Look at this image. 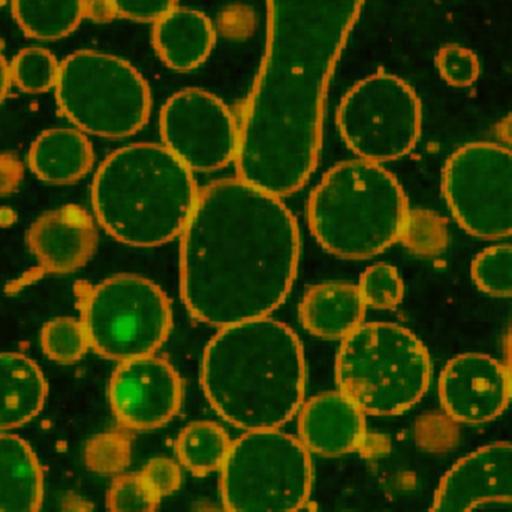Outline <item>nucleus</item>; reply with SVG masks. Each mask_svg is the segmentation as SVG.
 Segmentation results:
<instances>
[{
	"instance_id": "obj_1",
	"label": "nucleus",
	"mask_w": 512,
	"mask_h": 512,
	"mask_svg": "<svg viewBox=\"0 0 512 512\" xmlns=\"http://www.w3.org/2000/svg\"><path fill=\"white\" fill-rule=\"evenodd\" d=\"M364 0H267V42L240 123L237 177L283 198L318 167L331 75Z\"/></svg>"
},
{
	"instance_id": "obj_2",
	"label": "nucleus",
	"mask_w": 512,
	"mask_h": 512,
	"mask_svg": "<svg viewBox=\"0 0 512 512\" xmlns=\"http://www.w3.org/2000/svg\"><path fill=\"white\" fill-rule=\"evenodd\" d=\"M300 261V230L282 198L239 179L200 189L180 236V294L213 327L270 316Z\"/></svg>"
},
{
	"instance_id": "obj_3",
	"label": "nucleus",
	"mask_w": 512,
	"mask_h": 512,
	"mask_svg": "<svg viewBox=\"0 0 512 512\" xmlns=\"http://www.w3.org/2000/svg\"><path fill=\"white\" fill-rule=\"evenodd\" d=\"M201 385L216 414L237 429H280L304 403L303 346L270 316L219 328L204 351Z\"/></svg>"
},
{
	"instance_id": "obj_4",
	"label": "nucleus",
	"mask_w": 512,
	"mask_h": 512,
	"mask_svg": "<svg viewBox=\"0 0 512 512\" xmlns=\"http://www.w3.org/2000/svg\"><path fill=\"white\" fill-rule=\"evenodd\" d=\"M200 189L194 173L164 144H129L96 171L92 206L101 227L132 248H156L182 236Z\"/></svg>"
},
{
	"instance_id": "obj_5",
	"label": "nucleus",
	"mask_w": 512,
	"mask_h": 512,
	"mask_svg": "<svg viewBox=\"0 0 512 512\" xmlns=\"http://www.w3.org/2000/svg\"><path fill=\"white\" fill-rule=\"evenodd\" d=\"M396 177L355 159L331 168L310 194L307 221L316 242L343 259H369L399 242L409 213Z\"/></svg>"
},
{
	"instance_id": "obj_6",
	"label": "nucleus",
	"mask_w": 512,
	"mask_h": 512,
	"mask_svg": "<svg viewBox=\"0 0 512 512\" xmlns=\"http://www.w3.org/2000/svg\"><path fill=\"white\" fill-rule=\"evenodd\" d=\"M432 363L415 334L391 322H367L340 343L337 388L366 415L393 417L429 390Z\"/></svg>"
},
{
	"instance_id": "obj_7",
	"label": "nucleus",
	"mask_w": 512,
	"mask_h": 512,
	"mask_svg": "<svg viewBox=\"0 0 512 512\" xmlns=\"http://www.w3.org/2000/svg\"><path fill=\"white\" fill-rule=\"evenodd\" d=\"M54 90L63 116L86 134L117 140L137 134L149 122V86L120 57L75 51L60 62Z\"/></svg>"
},
{
	"instance_id": "obj_8",
	"label": "nucleus",
	"mask_w": 512,
	"mask_h": 512,
	"mask_svg": "<svg viewBox=\"0 0 512 512\" xmlns=\"http://www.w3.org/2000/svg\"><path fill=\"white\" fill-rule=\"evenodd\" d=\"M313 486L312 457L280 429L246 432L233 441L221 469L227 512H298Z\"/></svg>"
},
{
	"instance_id": "obj_9",
	"label": "nucleus",
	"mask_w": 512,
	"mask_h": 512,
	"mask_svg": "<svg viewBox=\"0 0 512 512\" xmlns=\"http://www.w3.org/2000/svg\"><path fill=\"white\" fill-rule=\"evenodd\" d=\"M90 348L108 360L155 355L173 328L171 301L152 280L117 274L89 289L83 318Z\"/></svg>"
},
{
	"instance_id": "obj_10",
	"label": "nucleus",
	"mask_w": 512,
	"mask_h": 512,
	"mask_svg": "<svg viewBox=\"0 0 512 512\" xmlns=\"http://www.w3.org/2000/svg\"><path fill=\"white\" fill-rule=\"evenodd\" d=\"M421 122L415 90L387 72L358 81L337 110V128L348 149L375 164L409 155L420 138Z\"/></svg>"
},
{
	"instance_id": "obj_11",
	"label": "nucleus",
	"mask_w": 512,
	"mask_h": 512,
	"mask_svg": "<svg viewBox=\"0 0 512 512\" xmlns=\"http://www.w3.org/2000/svg\"><path fill=\"white\" fill-rule=\"evenodd\" d=\"M442 194L460 227L478 239L512 236V152L493 143L460 147L445 162Z\"/></svg>"
},
{
	"instance_id": "obj_12",
	"label": "nucleus",
	"mask_w": 512,
	"mask_h": 512,
	"mask_svg": "<svg viewBox=\"0 0 512 512\" xmlns=\"http://www.w3.org/2000/svg\"><path fill=\"white\" fill-rule=\"evenodd\" d=\"M159 129L162 144L192 173H210L236 162L240 125L213 93L177 92L162 107Z\"/></svg>"
},
{
	"instance_id": "obj_13",
	"label": "nucleus",
	"mask_w": 512,
	"mask_h": 512,
	"mask_svg": "<svg viewBox=\"0 0 512 512\" xmlns=\"http://www.w3.org/2000/svg\"><path fill=\"white\" fill-rule=\"evenodd\" d=\"M108 399L125 429H159L182 408V378L170 361L158 355L123 361L111 376Z\"/></svg>"
},
{
	"instance_id": "obj_14",
	"label": "nucleus",
	"mask_w": 512,
	"mask_h": 512,
	"mask_svg": "<svg viewBox=\"0 0 512 512\" xmlns=\"http://www.w3.org/2000/svg\"><path fill=\"white\" fill-rule=\"evenodd\" d=\"M427 512H512V444L462 457L442 478Z\"/></svg>"
},
{
	"instance_id": "obj_15",
	"label": "nucleus",
	"mask_w": 512,
	"mask_h": 512,
	"mask_svg": "<svg viewBox=\"0 0 512 512\" xmlns=\"http://www.w3.org/2000/svg\"><path fill=\"white\" fill-rule=\"evenodd\" d=\"M439 399L445 414L457 423L495 420L511 402L504 364L475 352L453 358L439 378Z\"/></svg>"
},
{
	"instance_id": "obj_16",
	"label": "nucleus",
	"mask_w": 512,
	"mask_h": 512,
	"mask_svg": "<svg viewBox=\"0 0 512 512\" xmlns=\"http://www.w3.org/2000/svg\"><path fill=\"white\" fill-rule=\"evenodd\" d=\"M27 245L48 273H71L95 254L98 231L86 210L63 206L33 222L27 231Z\"/></svg>"
},
{
	"instance_id": "obj_17",
	"label": "nucleus",
	"mask_w": 512,
	"mask_h": 512,
	"mask_svg": "<svg viewBox=\"0 0 512 512\" xmlns=\"http://www.w3.org/2000/svg\"><path fill=\"white\" fill-rule=\"evenodd\" d=\"M366 414L340 391L318 394L298 411V439L310 454L339 457L366 444Z\"/></svg>"
},
{
	"instance_id": "obj_18",
	"label": "nucleus",
	"mask_w": 512,
	"mask_h": 512,
	"mask_svg": "<svg viewBox=\"0 0 512 512\" xmlns=\"http://www.w3.org/2000/svg\"><path fill=\"white\" fill-rule=\"evenodd\" d=\"M153 44L168 68L192 71L209 59L216 44L215 27L203 12L174 8L156 21Z\"/></svg>"
},
{
	"instance_id": "obj_19",
	"label": "nucleus",
	"mask_w": 512,
	"mask_h": 512,
	"mask_svg": "<svg viewBox=\"0 0 512 512\" xmlns=\"http://www.w3.org/2000/svg\"><path fill=\"white\" fill-rule=\"evenodd\" d=\"M366 309L357 285L328 282L313 286L304 294L298 316L313 336L343 340L364 324Z\"/></svg>"
},
{
	"instance_id": "obj_20",
	"label": "nucleus",
	"mask_w": 512,
	"mask_h": 512,
	"mask_svg": "<svg viewBox=\"0 0 512 512\" xmlns=\"http://www.w3.org/2000/svg\"><path fill=\"white\" fill-rule=\"evenodd\" d=\"M95 162L89 138L80 129H48L29 150V167L42 182L71 185L83 179Z\"/></svg>"
},
{
	"instance_id": "obj_21",
	"label": "nucleus",
	"mask_w": 512,
	"mask_h": 512,
	"mask_svg": "<svg viewBox=\"0 0 512 512\" xmlns=\"http://www.w3.org/2000/svg\"><path fill=\"white\" fill-rule=\"evenodd\" d=\"M47 393V381L35 361L17 352L0 354V432L38 417Z\"/></svg>"
},
{
	"instance_id": "obj_22",
	"label": "nucleus",
	"mask_w": 512,
	"mask_h": 512,
	"mask_svg": "<svg viewBox=\"0 0 512 512\" xmlns=\"http://www.w3.org/2000/svg\"><path fill=\"white\" fill-rule=\"evenodd\" d=\"M44 474L32 447L17 435H0V512H39Z\"/></svg>"
},
{
	"instance_id": "obj_23",
	"label": "nucleus",
	"mask_w": 512,
	"mask_h": 512,
	"mask_svg": "<svg viewBox=\"0 0 512 512\" xmlns=\"http://www.w3.org/2000/svg\"><path fill=\"white\" fill-rule=\"evenodd\" d=\"M89 0H11L12 15L29 38L54 41L77 29Z\"/></svg>"
},
{
	"instance_id": "obj_24",
	"label": "nucleus",
	"mask_w": 512,
	"mask_h": 512,
	"mask_svg": "<svg viewBox=\"0 0 512 512\" xmlns=\"http://www.w3.org/2000/svg\"><path fill=\"white\" fill-rule=\"evenodd\" d=\"M231 441L224 427L213 421H194L180 432L176 454L180 465L197 477L221 471L230 453Z\"/></svg>"
},
{
	"instance_id": "obj_25",
	"label": "nucleus",
	"mask_w": 512,
	"mask_h": 512,
	"mask_svg": "<svg viewBox=\"0 0 512 512\" xmlns=\"http://www.w3.org/2000/svg\"><path fill=\"white\" fill-rule=\"evenodd\" d=\"M11 81L26 93H44L54 89L60 63L51 51L29 47L21 50L9 65Z\"/></svg>"
},
{
	"instance_id": "obj_26",
	"label": "nucleus",
	"mask_w": 512,
	"mask_h": 512,
	"mask_svg": "<svg viewBox=\"0 0 512 512\" xmlns=\"http://www.w3.org/2000/svg\"><path fill=\"white\" fill-rule=\"evenodd\" d=\"M41 346L50 360L72 364L83 358L90 343L81 319L57 318L42 328Z\"/></svg>"
},
{
	"instance_id": "obj_27",
	"label": "nucleus",
	"mask_w": 512,
	"mask_h": 512,
	"mask_svg": "<svg viewBox=\"0 0 512 512\" xmlns=\"http://www.w3.org/2000/svg\"><path fill=\"white\" fill-rule=\"evenodd\" d=\"M399 242L417 255L441 254L448 243L447 222L427 210H409Z\"/></svg>"
},
{
	"instance_id": "obj_28",
	"label": "nucleus",
	"mask_w": 512,
	"mask_h": 512,
	"mask_svg": "<svg viewBox=\"0 0 512 512\" xmlns=\"http://www.w3.org/2000/svg\"><path fill=\"white\" fill-rule=\"evenodd\" d=\"M475 285L493 297H512V246L484 249L472 262Z\"/></svg>"
},
{
	"instance_id": "obj_29",
	"label": "nucleus",
	"mask_w": 512,
	"mask_h": 512,
	"mask_svg": "<svg viewBox=\"0 0 512 512\" xmlns=\"http://www.w3.org/2000/svg\"><path fill=\"white\" fill-rule=\"evenodd\" d=\"M366 307L390 310L399 306L405 294V285L393 265L378 262L361 274L357 285Z\"/></svg>"
},
{
	"instance_id": "obj_30",
	"label": "nucleus",
	"mask_w": 512,
	"mask_h": 512,
	"mask_svg": "<svg viewBox=\"0 0 512 512\" xmlns=\"http://www.w3.org/2000/svg\"><path fill=\"white\" fill-rule=\"evenodd\" d=\"M162 499L147 486L141 474L114 478L107 493L108 512H156Z\"/></svg>"
},
{
	"instance_id": "obj_31",
	"label": "nucleus",
	"mask_w": 512,
	"mask_h": 512,
	"mask_svg": "<svg viewBox=\"0 0 512 512\" xmlns=\"http://www.w3.org/2000/svg\"><path fill=\"white\" fill-rule=\"evenodd\" d=\"M436 68L442 80L453 87H469L480 77L477 54L462 45H444L436 54Z\"/></svg>"
},
{
	"instance_id": "obj_32",
	"label": "nucleus",
	"mask_w": 512,
	"mask_h": 512,
	"mask_svg": "<svg viewBox=\"0 0 512 512\" xmlns=\"http://www.w3.org/2000/svg\"><path fill=\"white\" fill-rule=\"evenodd\" d=\"M140 474L147 486L161 499L173 495L182 487V465L170 457L150 460Z\"/></svg>"
},
{
	"instance_id": "obj_33",
	"label": "nucleus",
	"mask_w": 512,
	"mask_h": 512,
	"mask_svg": "<svg viewBox=\"0 0 512 512\" xmlns=\"http://www.w3.org/2000/svg\"><path fill=\"white\" fill-rule=\"evenodd\" d=\"M113 15L140 23H156L177 8V0H107Z\"/></svg>"
},
{
	"instance_id": "obj_34",
	"label": "nucleus",
	"mask_w": 512,
	"mask_h": 512,
	"mask_svg": "<svg viewBox=\"0 0 512 512\" xmlns=\"http://www.w3.org/2000/svg\"><path fill=\"white\" fill-rule=\"evenodd\" d=\"M89 459L96 471H120L128 462V444L120 436H101L90 444Z\"/></svg>"
},
{
	"instance_id": "obj_35",
	"label": "nucleus",
	"mask_w": 512,
	"mask_h": 512,
	"mask_svg": "<svg viewBox=\"0 0 512 512\" xmlns=\"http://www.w3.org/2000/svg\"><path fill=\"white\" fill-rule=\"evenodd\" d=\"M24 168L20 159L9 153L0 155V197L11 194L23 180Z\"/></svg>"
},
{
	"instance_id": "obj_36",
	"label": "nucleus",
	"mask_w": 512,
	"mask_h": 512,
	"mask_svg": "<svg viewBox=\"0 0 512 512\" xmlns=\"http://www.w3.org/2000/svg\"><path fill=\"white\" fill-rule=\"evenodd\" d=\"M11 71H9V63L6 62L2 50H0V104H2L5 96L8 95L9 86H11Z\"/></svg>"
},
{
	"instance_id": "obj_37",
	"label": "nucleus",
	"mask_w": 512,
	"mask_h": 512,
	"mask_svg": "<svg viewBox=\"0 0 512 512\" xmlns=\"http://www.w3.org/2000/svg\"><path fill=\"white\" fill-rule=\"evenodd\" d=\"M505 373H507L508 388H510V399L512 400V327L505 337Z\"/></svg>"
},
{
	"instance_id": "obj_38",
	"label": "nucleus",
	"mask_w": 512,
	"mask_h": 512,
	"mask_svg": "<svg viewBox=\"0 0 512 512\" xmlns=\"http://www.w3.org/2000/svg\"><path fill=\"white\" fill-rule=\"evenodd\" d=\"M496 135L502 143L512 147V113L496 126Z\"/></svg>"
}]
</instances>
